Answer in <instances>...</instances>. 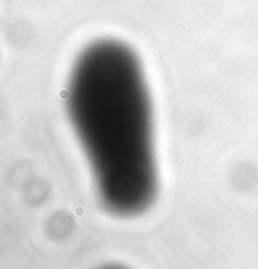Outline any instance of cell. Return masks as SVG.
Masks as SVG:
<instances>
[{"instance_id": "cell-1", "label": "cell", "mask_w": 258, "mask_h": 269, "mask_svg": "<svg viewBox=\"0 0 258 269\" xmlns=\"http://www.w3.org/2000/svg\"><path fill=\"white\" fill-rule=\"evenodd\" d=\"M68 112L103 205L133 215L156 190L151 104L137 55L125 43L100 39L74 62Z\"/></svg>"}]
</instances>
